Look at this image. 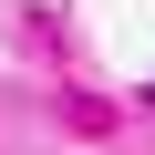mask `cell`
I'll use <instances>...</instances> for the list:
<instances>
[{"label": "cell", "instance_id": "cell-1", "mask_svg": "<svg viewBox=\"0 0 155 155\" xmlns=\"http://www.w3.org/2000/svg\"><path fill=\"white\" fill-rule=\"evenodd\" d=\"M145 104H155V93H145Z\"/></svg>", "mask_w": 155, "mask_h": 155}]
</instances>
